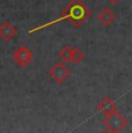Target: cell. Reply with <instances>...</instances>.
I'll return each mask as SVG.
<instances>
[{
	"mask_svg": "<svg viewBox=\"0 0 132 133\" xmlns=\"http://www.w3.org/2000/svg\"><path fill=\"white\" fill-rule=\"evenodd\" d=\"M92 15V11L90 8L85 5L82 2V0H71L67 5L64 7L62 14L58 19L52 20V21H49L47 23L39 25V27H35L32 29H30L28 31V34L31 35L36 31H39V30L44 29V28H48L52 24L59 23L62 21H68L71 24L73 25L74 28H79L82 23H85L88 19Z\"/></svg>",
	"mask_w": 132,
	"mask_h": 133,
	"instance_id": "1",
	"label": "cell"
},
{
	"mask_svg": "<svg viewBox=\"0 0 132 133\" xmlns=\"http://www.w3.org/2000/svg\"><path fill=\"white\" fill-rule=\"evenodd\" d=\"M128 118H125L118 110L108 116H104L103 119V124L105 125L107 130H109L111 133H119L128 126Z\"/></svg>",
	"mask_w": 132,
	"mask_h": 133,
	"instance_id": "2",
	"label": "cell"
},
{
	"mask_svg": "<svg viewBox=\"0 0 132 133\" xmlns=\"http://www.w3.org/2000/svg\"><path fill=\"white\" fill-rule=\"evenodd\" d=\"M71 71L67 68V66L64 64V61H58L49 70V75L50 78L55 81L56 83L60 85L63 83L66 79L70 78Z\"/></svg>",
	"mask_w": 132,
	"mask_h": 133,
	"instance_id": "3",
	"label": "cell"
},
{
	"mask_svg": "<svg viewBox=\"0 0 132 133\" xmlns=\"http://www.w3.org/2000/svg\"><path fill=\"white\" fill-rule=\"evenodd\" d=\"M13 59L19 67H27L34 61L32 52L24 45H20L17 50L14 52Z\"/></svg>",
	"mask_w": 132,
	"mask_h": 133,
	"instance_id": "4",
	"label": "cell"
},
{
	"mask_svg": "<svg viewBox=\"0 0 132 133\" xmlns=\"http://www.w3.org/2000/svg\"><path fill=\"white\" fill-rule=\"evenodd\" d=\"M17 28L9 21H4L0 24V38L5 42H9L16 36Z\"/></svg>",
	"mask_w": 132,
	"mask_h": 133,
	"instance_id": "5",
	"label": "cell"
},
{
	"mask_svg": "<svg viewBox=\"0 0 132 133\" xmlns=\"http://www.w3.org/2000/svg\"><path fill=\"white\" fill-rule=\"evenodd\" d=\"M97 110L103 116H108V115L117 111V104L110 97H104L97 103Z\"/></svg>",
	"mask_w": 132,
	"mask_h": 133,
	"instance_id": "6",
	"label": "cell"
},
{
	"mask_svg": "<svg viewBox=\"0 0 132 133\" xmlns=\"http://www.w3.org/2000/svg\"><path fill=\"white\" fill-rule=\"evenodd\" d=\"M97 21L102 25H104V27H109L115 21V13L111 11V8H109V7H104V8H102L98 12Z\"/></svg>",
	"mask_w": 132,
	"mask_h": 133,
	"instance_id": "7",
	"label": "cell"
},
{
	"mask_svg": "<svg viewBox=\"0 0 132 133\" xmlns=\"http://www.w3.org/2000/svg\"><path fill=\"white\" fill-rule=\"evenodd\" d=\"M72 52H73V49L71 48L70 45H65V46L59 51L58 57L62 59V61H64V63H70L71 59H72Z\"/></svg>",
	"mask_w": 132,
	"mask_h": 133,
	"instance_id": "8",
	"label": "cell"
},
{
	"mask_svg": "<svg viewBox=\"0 0 132 133\" xmlns=\"http://www.w3.org/2000/svg\"><path fill=\"white\" fill-rule=\"evenodd\" d=\"M83 58H85V53H83L79 48H74V49H73L72 59H71V61H72V63H74V64H80L81 61L83 60Z\"/></svg>",
	"mask_w": 132,
	"mask_h": 133,
	"instance_id": "9",
	"label": "cell"
},
{
	"mask_svg": "<svg viewBox=\"0 0 132 133\" xmlns=\"http://www.w3.org/2000/svg\"><path fill=\"white\" fill-rule=\"evenodd\" d=\"M108 1H109V2H111L113 5H117L118 2L121 1V0H108Z\"/></svg>",
	"mask_w": 132,
	"mask_h": 133,
	"instance_id": "10",
	"label": "cell"
},
{
	"mask_svg": "<svg viewBox=\"0 0 132 133\" xmlns=\"http://www.w3.org/2000/svg\"><path fill=\"white\" fill-rule=\"evenodd\" d=\"M101 133H111L110 131H109V130H104V131H102Z\"/></svg>",
	"mask_w": 132,
	"mask_h": 133,
	"instance_id": "11",
	"label": "cell"
}]
</instances>
